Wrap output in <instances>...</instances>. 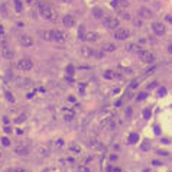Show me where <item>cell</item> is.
Returning <instances> with one entry per match:
<instances>
[{
    "mask_svg": "<svg viewBox=\"0 0 172 172\" xmlns=\"http://www.w3.org/2000/svg\"><path fill=\"white\" fill-rule=\"evenodd\" d=\"M51 146L54 149H61L64 146V139H54V140H51Z\"/></svg>",
    "mask_w": 172,
    "mask_h": 172,
    "instance_id": "obj_17",
    "label": "cell"
},
{
    "mask_svg": "<svg viewBox=\"0 0 172 172\" xmlns=\"http://www.w3.org/2000/svg\"><path fill=\"white\" fill-rule=\"evenodd\" d=\"M146 96H148L146 93H140V94L137 96V100H139V101H140V100H145V99H146Z\"/></svg>",
    "mask_w": 172,
    "mask_h": 172,
    "instance_id": "obj_40",
    "label": "cell"
},
{
    "mask_svg": "<svg viewBox=\"0 0 172 172\" xmlns=\"http://www.w3.org/2000/svg\"><path fill=\"white\" fill-rule=\"evenodd\" d=\"M19 42L22 46H32L33 45V39L29 35H20L19 36Z\"/></svg>",
    "mask_w": 172,
    "mask_h": 172,
    "instance_id": "obj_6",
    "label": "cell"
},
{
    "mask_svg": "<svg viewBox=\"0 0 172 172\" xmlns=\"http://www.w3.org/2000/svg\"><path fill=\"white\" fill-rule=\"evenodd\" d=\"M15 9H16V12H22V9H23V6H22V2L20 0H15Z\"/></svg>",
    "mask_w": 172,
    "mask_h": 172,
    "instance_id": "obj_23",
    "label": "cell"
},
{
    "mask_svg": "<svg viewBox=\"0 0 172 172\" xmlns=\"http://www.w3.org/2000/svg\"><path fill=\"white\" fill-rule=\"evenodd\" d=\"M67 72H68L69 75H72V74H74V67H72V65H68V67H67Z\"/></svg>",
    "mask_w": 172,
    "mask_h": 172,
    "instance_id": "obj_36",
    "label": "cell"
},
{
    "mask_svg": "<svg viewBox=\"0 0 172 172\" xmlns=\"http://www.w3.org/2000/svg\"><path fill=\"white\" fill-rule=\"evenodd\" d=\"M5 132H6V133H12V127L6 124V127H5Z\"/></svg>",
    "mask_w": 172,
    "mask_h": 172,
    "instance_id": "obj_43",
    "label": "cell"
},
{
    "mask_svg": "<svg viewBox=\"0 0 172 172\" xmlns=\"http://www.w3.org/2000/svg\"><path fill=\"white\" fill-rule=\"evenodd\" d=\"M39 13H41V16H42L44 19H46V20H54V19L56 18L55 10H54L49 5H46V3H41V5H39Z\"/></svg>",
    "mask_w": 172,
    "mask_h": 172,
    "instance_id": "obj_1",
    "label": "cell"
},
{
    "mask_svg": "<svg viewBox=\"0 0 172 172\" xmlns=\"http://www.w3.org/2000/svg\"><path fill=\"white\" fill-rule=\"evenodd\" d=\"M139 85V81L137 80H135V81H132V84H130V88H136Z\"/></svg>",
    "mask_w": 172,
    "mask_h": 172,
    "instance_id": "obj_39",
    "label": "cell"
},
{
    "mask_svg": "<svg viewBox=\"0 0 172 172\" xmlns=\"http://www.w3.org/2000/svg\"><path fill=\"white\" fill-rule=\"evenodd\" d=\"M32 67H33V62L28 58H23L18 62V68L22 71H29V69H32Z\"/></svg>",
    "mask_w": 172,
    "mask_h": 172,
    "instance_id": "obj_5",
    "label": "cell"
},
{
    "mask_svg": "<svg viewBox=\"0 0 172 172\" xmlns=\"http://www.w3.org/2000/svg\"><path fill=\"white\" fill-rule=\"evenodd\" d=\"M158 153H159V155H163V156L168 155V152H165V150H158Z\"/></svg>",
    "mask_w": 172,
    "mask_h": 172,
    "instance_id": "obj_46",
    "label": "cell"
},
{
    "mask_svg": "<svg viewBox=\"0 0 172 172\" xmlns=\"http://www.w3.org/2000/svg\"><path fill=\"white\" fill-rule=\"evenodd\" d=\"M26 117H28V114H26V113H22V114H20V116H19L15 122H16V123H23V122L26 120Z\"/></svg>",
    "mask_w": 172,
    "mask_h": 172,
    "instance_id": "obj_26",
    "label": "cell"
},
{
    "mask_svg": "<svg viewBox=\"0 0 172 172\" xmlns=\"http://www.w3.org/2000/svg\"><path fill=\"white\" fill-rule=\"evenodd\" d=\"M78 38H80V39H85V32H84V25H81V26H80V29H78Z\"/></svg>",
    "mask_w": 172,
    "mask_h": 172,
    "instance_id": "obj_24",
    "label": "cell"
},
{
    "mask_svg": "<svg viewBox=\"0 0 172 172\" xmlns=\"http://www.w3.org/2000/svg\"><path fill=\"white\" fill-rule=\"evenodd\" d=\"M52 39L56 42H65V35L61 31H52Z\"/></svg>",
    "mask_w": 172,
    "mask_h": 172,
    "instance_id": "obj_11",
    "label": "cell"
},
{
    "mask_svg": "<svg viewBox=\"0 0 172 172\" xmlns=\"http://www.w3.org/2000/svg\"><path fill=\"white\" fill-rule=\"evenodd\" d=\"M166 22H169V23H172V16H166Z\"/></svg>",
    "mask_w": 172,
    "mask_h": 172,
    "instance_id": "obj_48",
    "label": "cell"
},
{
    "mask_svg": "<svg viewBox=\"0 0 172 172\" xmlns=\"http://www.w3.org/2000/svg\"><path fill=\"white\" fill-rule=\"evenodd\" d=\"M42 38H44L45 41H54V39H52V31H44V32H42Z\"/></svg>",
    "mask_w": 172,
    "mask_h": 172,
    "instance_id": "obj_22",
    "label": "cell"
},
{
    "mask_svg": "<svg viewBox=\"0 0 172 172\" xmlns=\"http://www.w3.org/2000/svg\"><path fill=\"white\" fill-rule=\"evenodd\" d=\"M156 84H158L156 81H155V82H152V84H149V85H148V90H152V88H155V87H156Z\"/></svg>",
    "mask_w": 172,
    "mask_h": 172,
    "instance_id": "obj_41",
    "label": "cell"
},
{
    "mask_svg": "<svg viewBox=\"0 0 172 172\" xmlns=\"http://www.w3.org/2000/svg\"><path fill=\"white\" fill-rule=\"evenodd\" d=\"M165 94H166V90H165V88H159V90H158V96H159V97H162V96H165Z\"/></svg>",
    "mask_w": 172,
    "mask_h": 172,
    "instance_id": "obj_37",
    "label": "cell"
},
{
    "mask_svg": "<svg viewBox=\"0 0 172 172\" xmlns=\"http://www.w3.org/2000/svg\"><path fill=\"white\" fill-rule=\"evenodd\" d=\"M126 49H127L129 52H133V54H139V52L142 51V48H140L139 45H136V44H127V45H126Z\"/></svg>",
    "mask_w": 172,
    "mask_h": 172,
    "instance_id": "obj_14",
    "label": "cell"
},
{
    "mask_svg": "<svg viewBox=\"0 0 172 172\" xmlns=\"http://www.w3.org/2000/svg\"><path fill=\"white\" fill-rule=\"evenodd\" d=\"M62 23H64V26H67V28H72V26H75V19H74L71 15H65L64 19H62Z\"/></svg>",
    "mask_w": 172,
    "mask_h": 172,
    "instance_id": "obj_7",
    "label": "cell"
},
{
    "mask_svg": "<svg viewBox=\"0 0 172 172\" xmlns=\"http://www.w3.org/2000/svg\"><path fill=\"white\" fill-rule=\"evenodd\" d=\"M153 165H155V166H159V165H160V163H159V162H158V160H153Z\"/></svg>",
    "mask_w": 172,
    "mask_h": 172,
    "instance_id": "obj_50",
    "label": "cell"
},
{
    "mask_svg": "<svg viewBox=\"0 0 172 172\" xmlns=\"http://www.w3.org/2000/svg\"><path fill=\"white\" fill-rule=\"evenodd\" d=\"M139 15H140L142 19H150V18L153 16V15H152V10L148 9V7H142L140 12H139Z\"/></svg>",
    "mask_w": 172,
    "mask_h": 172,
    "instance_id": "obj_12",
    "label": "cell"
},
{
    "mask_svg": "<svg viewBox=\"0 0 172 172\" xmlns=\"http://www.w3.org/2000/svg\"><path fill=\"white\" fill-rule=\"evenodd\" d=\"M129 35H130V32L124 28H117L116 32H114V38L117 41H124L126 38H129Z\"/></svg>",
    "mask_w": 172,
    "mask_h": 172,
    "instance_id": "obj_4",
    "label": "cell"
},
{
    "mask_svg": "<svg viewBox=\"0 0 172 172\" xmlns=\"http://www.w3.org/2000/svg\"><path fill=\"white\" fill-rule=\"evenodd\" d=\"M93 13H94L96 18H103V10H101L100 7H96V9L93 10Z\"/></svg>",
    "mask_w": 172,
    "mask_h": 172,
    "instance_id": "obj_25",
    "label": "cell"
},
{
    "mask_svg": "<svg viewBox=\"0 0 172 172\" xmlns=\"http://www.w3.org/2000/svg\"><path fill=\"white\" fill-rule=\"evenodd\" d=\"M74 117H75L74 110H65V120H67V122H71Z\"/></svg>",
    "mask_w": 172,
    "mask_h": 172,
    "instance_id": "obj_21",
    "label": "cell"
},
{
    "mask_svg": "<svg viewBox=\"0 0 172 172\" xmlns=\"http://www.w3.org/2000/svg\"><path fill=\"white\" fill-rule=\"evenodd\" d=\"M0 142H2L3 146H9V145H10V140H9L7 137H2V140H0Z\"/></svg>",
    "mask_w": 172,
    "mask_h": 172,
    "instance_id": "obj_32",
    "label": "cell"
},
{
    "mask_svg": "<svg viewBox=\"0 0 172 172\" xmlns=\"http://www.w3.org/2000/svg\"><path fill=\"white\" fill-rule=\"evenodd\" d=\"M3 33H5V31H3V28H2V26H0V35H3Z\"/></svg>",
    "mask_w": 172,
    "mask_h": 172,
    "instance_id": "obj_52",
    "label": "cell"
},
{
    "mask_svg": "<svg viewBox=\"0 0 172 172\" xmlns=\"http://www.w3.org/2000/svg\"><path fill=\"white\" fill-rule=\"evenodd\" d=\"M104 77L110 80V78H113V77H114V74H113V71H106V72H104Z\"/></svg>",
    "mask_w": 172,
    "mask_h": 172,
    "instance_id": "obj_33",
    "label": "cell"
},
{
    "mask_svg": "<svg viewBox=\"0 0 172 172\" xmlns=\"http://www.w3.org/2000/svg\"><path fill=\"white\" fill-rule=\"evenodd\" d=\"M103 25H104L106 28H109V29H117V28L120 26V22H119V19H116V18L106 16V18H103Z\"/></svg>",
    "mask_w": 172,
    "mask_h": 172,
    "instance_id": "obj_3",
    "label": "cell"
},
{
    "mask_svg": "<svg viewBox=\"0 0 172 172\" xmlns=\"http://www.w3.org/2000/svg\"><path fill=\"white\" fill-rule=\"evenodd\" d=\"M127 142H129L130 145H133V143H137V142H139V135H137V133H132V135L129 136Z\"/></svg>",
    "mask_w": 172,
    "mask_h": 172,
    "instance_id": "obj_20",
    "label": "cell"
},
{
    "mask_svg": "<svg viewBox=\"0 0 172 172\" xmlns=\"http://www.w3.org/2000/svg\"><path fill=\"white\" fill-rule=\"evenodd\" d=\"M152 29H153V32H155L156 35H163V33H165V26H163L160 22H155V23L152 25Z\"/></svg>",
    "mask_w": 172,
    "mask_h": 172,
    "instance_id": "obj_8",
    "label": "cell"
},
{
    "mask_svg": "<svg viewBox=\"0 0 172 172\" xmlns=\"http://www.w3.org/2000/svg\"><path fill=\"white\" fill-rule=\"evenodd\" d=\"M2 55H3L6 59H12V58L15 56V52H13V49H10V48H3V49H2Z\"/></svg>",
    "mask_w": 172,
    "mask_h": 172,
    "instance_id": "obj_15",
    "label": "cell"
},
{
    "mask_svg": "<svg viewBox=\"0 0 172 172\" xmlns=\"http://www.w3.org/2000/svg\"><path fill=\"white\" fill-rule=\"evenodd\" d=\"M150 114H152V113H150V109H146V110L143 111V117H145V119H149Z\"/></svg>",
    "mask_w": 172,
    "mask_h": 172,
    "instance_id": "obj_34",
    "label": "cell"
},
{
    "mask_svg": "<svg viewBox=\"0 0 172 172\" xmlns=\"http://www.w3.org/2000/svg\"><path fill=\"white\" fill-rule=\"evenodd\" d=\"M137 56H139V59H140L142 62H145V64H153V61H155V55H153L152 52H149V51H145V49H142V51L137 54Z\"/></svg>",
    "mask_w": 172,
    "mask_h": 172,
    "instance_id": "obj_2",
    "label": "cell"
},
{
    "mask_svg": "<svg viewBox=\"0 0 172 172\" xmlns=\"http://www.w3.org/2000/svg\"><path fill=\"white\" fill-rule=\"evenodd\" d=\"M85 41H90V42L99 41V33H96V32H87V33H85Z\"/></svg>",
    "mask_w": 172,
    "mask_h": 172,
    "instance_id": "obj_16",
    "label": "cell"
},
{
    "mask_svg": "<svg viewBox=\"0 0 172 172\" xmlns=\"http://www.w3.org/2000/svg\"><path fill=\"white\" fill-rule=\"evenodd\" d=\"M142 149H143V150H149V149H150V142H149V140H145V142L142 143Z\"/></svg>",
    "mask_w": 172,
    "mask_h": 172,
    "instance_id": "obj_27",
    "label": "cell"
},
{
    "mask_svg": "<svg viewBox=\"0 0 172 172\" xmlns=\"http://www.w3.org/2000/svg\"><path fill=\"white\" fill-rule=\"evenodd\" d=\"M119 15H120V18H122V19H126V20H129V19H130V15H129L127 12H120Z\"/></svg>",
    "mask_w": 172,
    "mask_h": 172,
    "instance_id": "obj_31",
    "label": "cell"
},
{
    "mask_svg": "<svg viewBox=\"0 0 172 172\" xmlns=\"http://www.w3.org/2000/svg\"><path fill=\"white\" fill-rule=\"evenodd\" d=\"M168 52H171V54H172V44H169V45H168Z\"/></svg>",
    "mask_w": 172,
    "mask_h": 172,
    "instance_id": "obj_49",
    "label": "cell"
},
{
    "mask_svg": "<svg viewBox=\"0 0 172 172\" xmlns=\"http://www.w3.org/2000/svg\"><path fill=\"white\" fill-rule=\"evenodd\" d=\"M117 5H119V7H127L129 6V3L126 0H117Z\"/></svg>",
    "mask_w": 172,
    "mask_h": 172,
    "instance_id": "obj_29",
    "label": "cell"
},
{
    "mask_svg": "<svg viewBox=\"0 0 172 172\" xmlns=\"http://www.w3.org/2000/svg\"><path fill=\"white\" fill-rule=\"evenodd\" d=\"M26 2H28V5H31V6H38V5L42 3L41 0H26Z\"/></svg>",
    "mask_w": 172,
    "mask_h": 172,
    "instance_id": "obj_28",
    "label": "cell"
},
{
    "mask_svg": "<svg viewBox=\"0 0 172 172\" xmlns=\"http://www.w3.org/2000/svg\"><path fill=\"white\" fill-rule=\"evenodd\" d=\"M135 25H136L137 28H140V26H142V20H140V19H136V20H135Z\"/></svg>",
    "mask_w": 172,
    "mask_h": 172,
    "instance_id": "obj_42",
    "label": "cell"
},
{
    "mask_svg": "<svg viewBox=\"0 0 172 172\" xmlns=\"http://www.w3.org/2000/svg\"><path fill=\"white\" fill-rule=\"evenodd\" d=\"M78 172H90L87 166H78Z\"/></svg>",
    "mask_w": 172,
    "mask_h": 172,
    "instance_id": "obj_38",
    "label": "cell"
},
{
    "mask_svg": "<svg viewBox=\"0 0 172 172\" xmlns=\"http://www.w3.org/2000/svg\"><path fill=\"white\" fill-rule=\"evenodd\" d=\"M104 52H114L116 51V46L113 45V44H106V45H103V48H101Z\"/></svg>",
    "mask_w": 172,
    "mask_h": 172,
    "instance_id": "obj_19",
    "label": "cell"
},
{
    "mask_svg": "<svg viewBox=\"0 0 172 172\" xmlns=\"http://www.w3.org/2000/svg\"><path fill=\"white\" fill-rule=\"evenodd\" d=\"M94 55H96V56H97V58H101V56H103V55H104V51H103V52H96V54H94Z\"/></svg>",
    "mask_w": 172,
    "mask_h": 172,
    "instance_id": "obj_44",
    "label": "cell"
},
{
    "mask_svg": "<svg viewBox=\"0 0 172 172\" xmlns=\"http://www.w3.org/2000/svg\"><path fill=\"white\" fill-rule=\"evenodd\" d=\"M5 96H6V99H7V100H9L10 103H15V97L12 96V93H9V91H6V93H5Z\"/></svg>",
    "mask_w": 172,
    "mask_h": 172,
    "instance_id": "obj_30",
    "label": "cell"
},
{
    "mask_svg": "<svg viewBox=\"0 0 172 172\" xmlns=\"http://www.w3.org/2000/svg\"><path fill=\"white\" fill-rule=\"evenodd\" d=\"M111 6H113V7H119V5H117V0H111Z\"/></svg>",
    "mask_w": 172,
    "mask_h": 172,
    "instance_id": "obj_45",
    "label": "cell"
},
{
    "mask_svg": "<svg viewBox=\"0 0 172 172\" xmlns=\"http://www.w3.org/2000/svg\"><path fill=\"white\" fill-rule=\"evenodd\" d=\"M80 52H81V55L85 56V58H88V56H93V55H94V51H93L91 48H88V46H82V48L80 49Z\"/></svg>",
    "mask_w": 172,
    "mask_h": 172,
    "instance_id": "obj_13",
    "label": "cell"
},
{
    "mask_svg": "<svg viewBox=\"0 0 172 172\" xmlns=\"http://www.w3.org/2000/svg\"><path fill=\"white\" fill-rule=\"evenodd\" d=\"M0 158H2V152H0Z\"/></svg>",
    "mask_w": 172,
    "mask_h": 172,
    "instance_id": "obj_53",
    "label": "cell"
},
{
    "mask_svg": "<svg viewBox=\"0 0 172 172\" xmlns=\"http://www.w3.org/2000/svg\"><path fill=\"white\" fill-rule=\"evenodd\" d=\"M9 172H29L28 169H23V168H16V169H10Z\"/></svg>",
    "mask_w": 172,
    "mask_h": 172,
    "instance_id": "obj_35",
    "label": "cell"
},
{
    "mask_svg": "<svg viewBox=\"0 0 172 172\" xmlns=\"http://www.w3.org/2000/svg\"><path fill=\"white\" fill-rule=\"evenodd\" d=\"M3 124H9V119H7V117L3 119Z\"/></svg>",
    "mask_w": 172,
    "mask_h": 172,
    "instance_id": "obj_47",
    "label": "cell"
},
{
    "mask_svg": "<svg viewBox=\"0 0 172 172\" xmlns=\"http://www.w3.org/2000/svg\"><path fill=\"white\" fill-rule=\"evenodd\" d=\"M69 152H71V153H75V155H80V153L82 152V148H81L80 145H71V146H69Z\"/></svg>",
    "mask_w": 172,
    "mask_h": 172,
    "instance_id": "obj_18",
    "label": "cell"
},
{
    "mask_svg": "<svg viewBox=\"0 0 172 172\" xmlns=\"http://www.w3.org/2000/svg\"><path fill=\"white\" fill-rule=\"evenodd\" d=\"M59 2H62V3H69L71 0H59Z\"/></svg>",
    "mask_w": 172,
    "mask_h": 172,
    "instance_id": "obj_51",
    "label": "cell"
},
{
    "mask_svg": "<svg viewBox=\"0 0 172 172\" xmlns=\"http://www.w3.org/2000/svg\"><path fill=\"white\" fill-rule=\"evenodd\" d=\"M36 153L39 155V156H42V158H45V156H48L49 155V148L48 146H44V145H39V146H36Z\"/></svg>",
    "mask_w": 172,
    "mask_h": 172,
    "instance_id": "obj_9",
    "label": "cell"
},
{
    "mask_svg": "<svg viewBox=\"0 0 172 172\" xmlns=\"http://www.w3.org/2000/svg\"><path fill=\"white\" fill-rule=\"evenodd\" d=\"M15 153H16V155H20V156H25V155L29 153V148L25 146V145H19V146L15 148Z\"/></svg>",
    "mask_w": 172,
    "mask_h": 172,
    "instance_id": "obj_10",
    "label": "cell"
}]
</instances>
